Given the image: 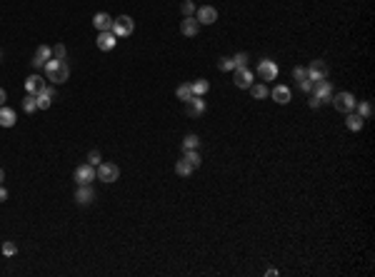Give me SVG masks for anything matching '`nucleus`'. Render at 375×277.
I'll list each match as a JSON object with an SVG mask.
<instances>
[{
	"instance_id": "obj_1",
	"label": "nucleus",
	"mask_w": 375,
	"mask_h": 277,
	"mask_svg": "<svg viewBox=\"0 0 375 277\" xmlns=\"http://www.w3.org/2000/svg\"><path fill=\"white\" fill-rule=\"evenodd\" d=\"M43 70H45V80H50L53 85H63L70 77V70L65 65V60H58V58H50Z\"/></svg>"
},
{
	"instance_id": "obj_2",
	"label": "nucleus",
	"mask_w": 375,
	"mask_h": 277,
	"mask_svg": "<svg viewBox=\"0 0 375 277\" xmlns=\"http://www.w3.org/2000/svg\"><path fill=\"white\" fill-rule=\"evenodd\" d=\"M330 103H333V108H335L338 113H353V110H355V105H358L355 95H353V93H348V90H343V93L333 95V98H330Z\"/></svg>"
},
{
	"instance_id": "obj_3",
	"label": "nucleus",
	"mask_w": 375,
	"mask_h": 277,
	"mask_svg": "<svg viewBox=\"0 0 375 277\" xmlns=\"http://www.w3.org/2000/svg\"><path fill=\"white\" fill-rule=\"evenodd\" d=\"M133 30H135V20H133L130 15L115 18V20H113V28H110V33H113L115 38H128V35H133Z\"/></svg>"
},
{
	"instance_id": "obj_4",
	"label": "nucleus",
	"mask_w": 375,
	"mask_h": 277,
	"mask_svg": "<svg viewBox=\"0 0 375 277\" xmlns=\"http://www.w3.org/2000/svg\"><path fill=\"white\" fill-rule=\"evenodd\" d=\"M95 175L100 182H115V180H120V167L115 162H100L95 167Z\"/></svg>"
},
{
	"instance_id": "obj_5",
	"label": "nucleus",
	"mask_w": 375,
	"mask_h": 277,
	"mask_svg": "<svg viewBox=\"0 0 375 277\" xmlns=\"http://www.w3.org/2000/svg\"><path fill=\"white\" fill-rule=\"evenodd\" d=\"M310 93H313V98L323 105V103H330V98H333V85H330V80L323 77V80H315V82H313V90H310Z\"/></svg>"
},
{
	"instance_id": "obj_6",
	"label": "nucleus",
	"mask_w": 375,
	"mask_h": 277,
	"mask_svg": "<svg viewBox=\"0 0 375 277\" xmlns=\"http://www.w3.org/2000/svg\"><path fill=\"white\" fill-rule=\"evenodd\" d=\"M73 180L78 182V185H90L93 180H98V175H95V167L93 165H78L75 167V172H73Z\"/></svg>"
},
{
	"instance_id": "obj_7",
	"label": "nucleus",
	"mask_w": 375,
	"mask_h": 277,
	"mask_svg": "<svg viewBox=\"0 0 375 277\" xmlns=\"http://www.w3.org/2000/svg\"><path fill=\"white\" fill-rule=\"evenodd\" d=\"M233 82H235V87L248 90L255 80H253V72H250L248 68H235V70H233Z\"/></svg>"
},
{
	"instance_id": "obj_8",
	"label": "nucleus",
	"mask_w": 375,
	"mask_h": 277,
	"mask_svg": "<svg viewBox=\"0 0 375 277\" xmlns=\"http://www.w3.org/2000/svg\"><path fill=\"white\" fill-rule=\"evenodd\" d=\"M195 20H198L200 25H213V23L218 20V10H215L213 5H203V8L195 10Z\"/></svg>"
},
{
	"instance_id": "obj_9",
	"label": "nucleus",
	"mask_w": 375,
	"mask_h": 277,
	"mask_svg": "<svg viewBox=\"0 0 375 277\" xmlns=\"http://www.w3.org/2000/svg\"><path fill=\"white\" fill-rule=\"evenodd\" d=\"M55 100V87L53 85H45L38 95H35V103H38V110H48Z\"/></svg>"
},
{
	"instance_id": "obj_10",
	"label": "nucleus",
	"mask_w": 375,
	"mask_h": 277,
	"mask_svg": "<svg viewBox=\"0 0 375 277\" xmlns=\"http://www.w3.org/2000/svg\"><path fill=\"white\" fill-rule=\"evenodd\" d=\"M93 200H95L93 185H78V190H75V203H78V205H90Z\"/></svg>"
},
{
	"instance_id": "obj_11",
	"label": "nucleus",
	"mask_w": 375,
	"mask_h": 277,
	"mask_svg": "<svg viewBox=\"0 0 375 277\" xmlns=\"http://www.w3.org/2000/svg\"><path fill=\"white\" fill-rule=\"evenodd\" d=\"M258 75H260V80H275L278 77V65L273 60H260L258 63Z\"/></svg>"
},
{
	"instance_id": "obj_12",
	"label": "nucleus",
	"mask_w": 375,
	"mask_h": 277,
	"mask_svg": "<svg viewBox=\"0 0 375 277\" xmlns=\"http://www.w3.org/2000/svg\"><path fill=\"white\" fill-rule=\"evenodd\" d=\"M115 45H118V38H115L110 30H103V33H98V48H100L103 53H110Z\"/></svg>"
},
{
	"instance_id": "obj_13",
	"label": "nucleus",
	"mask_w": 375,
	"mask_h": 277,
	"mask_svg": "<svg viewBox=\"0 0 375 277\" xmlns=\"http://www.w3.org/2000/svg\"><path fill=\"white\" fill-rule=\"evenodd\" d=\"M308 77L315 82V80H323V77H328V65L323 63V60H313L310 65H308Z\"/></svg>"
},
{
	"instance_id": "obj_14",
	"label": "nucleus",
	"mask_w": 375,
	"mask_h": 277,
	"mask_svg": "<svg viewBox=\"0 0 375 277\" xmlns=\"http://www.w3.org/2000/svg\"><path fill=\"white\" fill-rule=\"evenodd\" d=\"M198 30H200V23H198L193 15L180 20V33H183L185 38H195V35H198Z\"/></svg>"
},
{
	"instance_id": "obj_15",
	"label": "nucleus",
	"mask_w": 375,
	"mask_h": 277,
	"mask_svg": "<svg viewBox=\"0 0 375 277\" xmlns=\"http://www.w3.org/2000/svg\"><path fill=\"white\" fill-rule=\"evenodd\" d=\"M53 58V48L50 45H40L35 50V58H33V68H45V63Z\"/></svg>"
},
{
	"instance_id": "obj_16",
	"label": "nucleus",
	"mask_w": 375,
	"mask_h": 277,
	"mask_svg": "<svg viewBox=\"0 0 375 277\" xmlns=\"http://www.w3.org/2000/svg\"><path fill=\"white\" fill-rule=\"evenodd\" d=\"M185 105H188V115H190V118H200V115L205 113V108H208V105H205V100H203V98H198V95H193Z\"/></svg>"
},
{
	"instance_id": "obj_17",
	"label": "nucleus",
	"mask_w": 375,
	"mask_h": 277,
	"mask_svg": "<svg viewBox=\"0 0 375 277\" xmlns=\"http://www.w3.org/2000/svg\"><path fill=\"white\" fill-rule=\"evenodd\" d=\"M270 98H273L275 103H280V105H288V103H290V98H293V93H290V87H288V85H278V87H273Z\"/></svg>"
},
{
	"instance_id": "obj_18",
	"label": "nucleus",
	"mask_w": 375,
	"mask_h": 277,
	"mask_svg": "<svg viewBox=\"0 0 375 277\" xmlns=\"http://www.w3.org/2000/svg\"><path fill=\"white\" fill-rule=\"evenodd\" d=\"M15 123H18V113H15L13 108L3 105V108H0V128H13Z\"/></svg>"
},
{
	"instance_id": "obj_19",
	"label": "nucleus",
	"mask_w": 375,
	"mask_h": 277,
	"mask_svg": "<svg viewBox=\"0 0 375 277\" xmlns=\"http://www.w3.org/2000/svg\"><path fill=\"white\" fill-rule=\"evenodd\" d=\"M93 25H95L98 33L110 30V28H113V18H110L108 13H95V15H93Z\"/></svg>"
},
{
	"instance_id": "obj_20",
	"label": "nucleus",
	"mask_w": 375,
	"mask_h": 277,
	"mask_svg": "<svg viewBox=\"0 0 375 277\" xmlns=\"http://www.w3.org/2000/svg\"><path fill=\"white\" fill-rule=\"evenodd\" d=\"M43 87H45V80H43L40 75H30V77L25 80V90H28L30 95H38Z\"/></svg>"
},
{
	"instance_id": "obj_21",
	"label": "nucleus",
	"mask_w": 375,
	"mask_h": 277,
	"mask_svg": "<svg viewBox=\"0 0 375 277\" xmlns=\"http://www.w3.org/2000/svg\"><path fill=\"white\" fill-rule=\"evenodd\" d=\"M348 118H345V125H348V130H353V133H360L363 130V125H365V120L358 115V113H345Z\"/></svg>"
},
{
	"instance_id": "obj_22",
	"label": "nucleus",
	"mask_w": 375,
	"mask_h": 277,
	"mask_svg": "<svg viewBox=\"0 0 375 277\" xmlns=\"http://www.w3.org/2000/svg\"><path fill=\"white\" fill-rule=\"evenodd\" d=\"M190 87H193V95H198V98H203L208 90H210V82L205 80V77H200V80H195V82H190Z\"/></svg>"
},
{
	"instance_id": "obj_23",
	"label": "nucleus",
	"mask_w": 375,
	"mask_h": 277,
	"mask_svg": "<svg viewBox=\"0 0 375 277\" xmlns=\"http://www.w3.org/2000/svg\"><path fill=\"white\" fill-rule=\"evenodd\" d=\"M248 90H250V95H253L255 100H263V98H268V95H270V93H268V87H265L263 82H253Z\"/></svg>"
},
{
	"instance_id": "obj_24",
	"label": "nucleus",
	"mask_w": 375,
	"mask_h": 277,
	"mask_svg": "<svg viewBox=\"0 0 375 277\" xmlns=\"http://www.w3.org/2000/svg\"><path fill=\"white\" fill-rule=\"evenodd\" d=\"M175 98H178V100H183V103H188V100L193 98V87H190V82H183V85H178V90H175Z\"/></svg>"
},
{
	"instance_id": "obj_25",
	"label": "nucleus",
	"mask_w": 375,
	"mask_h": 277,
	"mask_svg": "<svg viewBox=\"0 0 375 277\" xmlns=\"http://www.w3.org/2000/svg\"><path fill=\"white\" fill-rule=\"evenodd\" d=\"M183 160L190 162L193 167H200V152L198 150H183Z\"/></svg>"
},
{
	"instance_id": "obj_26",
	"label": "nucleus",
	"mask_w": 375,
	"mask_h": 277,
	"mask_svg": "<svg viewBox=\"0 0 375 277\" xmlns=\"http://www.w3.org/2000/svg\"><path fill=\"white\" fill-rule=\"evenodd\" d=\"M198 147H200V138L195 133H190V135L183 138V150H198Z\"/></svg>"
},
{
	"instance_id": "obj_27",
	"label": "nucleus",
	"mask_w": 375,
	"mask_h": 277,
	"mask_svg": "<svg viewBox=\"0 0 375 277\" xmlns=\"http://www.w3.org/2000/svg\"><path fill=\"white\" fill-rule=\"evenodd\" d=\"M23 110H25L28 115H33V113L38 110V103H35V95H30V93H28V95L23 98Z\"/></svg>"
},
{
	"instance_id": "obj_28",
	"label": "nucleus",
	"mask_w": 375,
	"mask_h": 277,
	"mask_svg": "<svg viewBox=\"0 0 375 277\" xmlns=\"http://www.w3.org/2000/svg\"><path fill=\"white\" fill-rule=\"evenodd\" d=\"M193 165L190 162H185V160H178V165H175V172L180 175V177H188V175H193Z\"/></svg>"
},
{
	"instance_id": "obj_29",
	"label": "nucleus",
	"mask_w": 375,
	"mask_h": 277,
	"mask_svg": "<svg viewBox=\"0 0 375 277\" xmlns=\"http://www.w3.org/2000/svg\"><path fill=\"white\" fill-rule=\"evenodd\" d=\"M355 108H358V115H360L363 120H368V118L373 115V105H370V103H365V100H363L360 105H355Z\"/></svg>"
},
{
	"instance_id": "obj_30",
	"label": "nucleus",
	"mask_w": 375,
	"mask_h": 277,
	"mask_svg": "<svg viewBox=\"0 0 375 277\" xmlns=\"http://www.w3.org/2000/svg\"><path fill=\"white\" fill-rule=\"evenodd\" d=\"M218 70H220V72H233V70H235L233 58H220V60H218Z\"/></svg>"
},
{
	"instance_id": "obj_31",
	"label": "nucleus",
	"mask_w": 375,
	"mask_h": 277,
	"mask_svg": "<svg viewBox=\"0 0 375 277\" xmlns=\"http://www.w3.org/2000/svg\"><path fill=\"white\" fill-rule=\"evenodd\" d=\"M0 250H3V255H5V257H13V255L18 252V245L8 240V242H3V247H0Z\"/></svg>"
},
{
	"instance_id": "obj_32",
	"label": "nucleus",
	"mask_w": 375,
	"mask_h": 277,
	"mask_svg": "<svg viewBox=\"0 0 375 277\" xmlns=\"http://www.w3.org/2000/svg\"><path fill=\"white\" fill-rule=\"evenodd\" d=\"M233 63H235V68H248V53H238V55H233Z\"/></svg>"
},
{
	"instance_id": "obj_33",
	"label": "nucleus",
	"mask_w": 375,
	"mask_h": 277,
	"mask_svg": "<svg viewBox=\"0 0 375 277\" xmlns=\"http://www.w3.org/2000/svg\"><path fill=\"white\" fill-rule=\"evenodd\" d=\"M100 160H103V157H100V152H98V150H90V152H88V165L98 167V165H100Z\"/></svg>"
},
{
	"instance_id": "obj_34",
	"label": "nucleus",
	"mask_w": 375,
	"mask_h": 277,
	"mask_svg": "<svg viewBox=\"0 0 375 277\" xmlns=\"http://www.w3.org/2000/svg\"><path fill=\"white\" fill-rule=\"evenodd\" d=\"M180 10H183V15H185V18H190V15L195 13V3H193V0H185Z\"/></svg>"
},
{
	"instance_id": "obj_35",
	"label": "nucleus",
	"mask_w": 375,
	"mask_h": 277,
	"mask_svg": "<svg viewBox=\"0 0 375 277\" xmlns=\"http://www.w3.org/2000/svg\"><path fill=\"white\" fill-rule=\"evenodd\" d=\"M53 58H58V60H65V45H63V43H58V45L53 48Z\"/></svg>"
},
{
	"instance_id": "obj_36",
	"label": "nucleus",
	"mask_w": 375,
	"mask_h": 277,
	"mask_svg": "<svg viewBox=\"0 0 375 277\" xmlns=\"http://www.w3.org/2000/svg\"><path fill=\"white\" fill-rule=\"evenodd\" d=\"M293 77H295V80H305V77H308V68H303V65L293 68Z\"/></svg>"
},
{
	"instance_id": "obj_37",
	"label": "nucleus",
	"mask_w": 375,
	"mask_h": 277,
	"mask_svg": "<svg viewBox=\"0 0 375 277\" xmlns=\"http://www.w3.org/2000/svg\"><path fill=\"white\" fill-rule=\"evenodd\" d=\"M298 85H300V90H305V93H310V90H313V80H310V77L298 80Z\"/></svg>"
},
{
	"instance_id": "obj_38",
	"label": "nucleus",
	"mask_w": 375,
	"mask_h": 277,
	"mask_svg": "<svg viewBox=\"0 0 375 277\" xmlns=\"http://www.w3.org/2000/svg\"><path fill=\"white\" fill-rule=\"evenodd\" d=\"M5 200H8V190L0 185V203H5Z\"/></svg>"
},
{
	"instance_id": "obj_39",
	"label": "nucleus",
	"mask_w": 375,
	"mask_h": 277,
	"mask_svg": "<svg viewBox=\"0 0 375 277\" xmlns=\"http://www.w3.org/2000/svg\"><path fill=\"white\" fill-rule=\"evenodd\" d=\"M5 100H8V93H5V90H3V87H0V108H3V105H5Z\"/></svg>"
},
{
	"instance_id": "obj_40",
	"label": "nucleus",
	"mask_w": 375,
	"mask_h": 277,
	"mask_svg": "<svg viewBox=\"0 0 375 277\" xmlns=\"http://www.w3.org/2000/svg\"><path fill=\"white\" fill-rule=\"evenodd\" d=\"M3 180H5V172H3V167H0V185H3Z\"/></svg>"
},
{
	"instance_id": "obj_41",
	"label": "nucleus",
	"mask_w": 375,
	"mask_h": 277,
	"mask_svg": "<svg viewBox=\"0 0 375 277\" xmlns=\"http://www.w3.org/2000/svg\"><path fill=\"white\" fill-rule=\"evenodd\" d=\"M0 60H3V53H0Z\"/></svg>"
}]
</instances>
